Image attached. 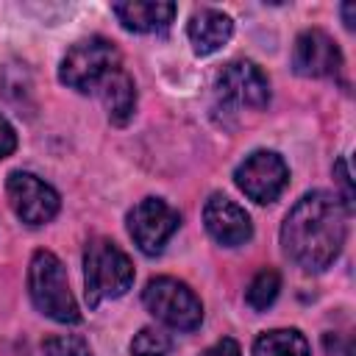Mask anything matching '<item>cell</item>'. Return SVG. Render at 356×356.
<instances>
[{
	"label": "cell",
	"mask_w": 356,
	"mask_h": 356,
	"mask_svg": "<svg viewBox=\"0 0 356 356\" xmlns=\"http://www.w3.org/2000/svg\"><path fill=\"white\" fill-rule=\"evenodd\" d=\"M253 356H312V350L298 328H273L253 342Z\"/></svg>",
	"instance_id": "15"
},
{
	"label": "cell",
	"mask_w": 356,
	"mask_h": 356,
	"mask_svg": "<svg viewBox=\"0 0 356 356\" xmlns=\"http://www.w3.org/2000/svg\"><path fill=\"white\" fill-rule=\"evenodd\" d=\"M334 178H337V184H339V189H342V197H339V203L345 206V211L350 214L353 211V181H350V170H348V159H337V164H334Z\"/></svg>",
	"instance_id": "19"
},
{
	"label": "cell",
	"mask_w": 356,
	"mask_h": 356,
	"mask_svg": "<svg viewBox=\"0 0 356 356\" xmlns=\"http://www.w3.org/2000/svg\"><path fill=\"white\" fill-rule=\"evenodd\" d=\"M111 11L125 31L159 33L170 28V22L178 14V6L167 0H125V3H114Z\"/></svg>",
	"instance_id": "12"
},
{
	"label": "cell",
	"mask_w": 356,
	"mask_h": 356,
	"mask_svg": "<svg viewBox=\"0 0 356 356\" xmlns=\"http://www.w3.org/2000/svg\"><path fill=\"white\" fill-rule=\"evenodd\" d=\"M217 100L234 108H264L270 103V81L253 61H231L214 81Z\"/></svg>",
	"instance_id": "9"
},
{
	"label": "cell",
	"mask_w": 356,
	"mask_h": 356,
	"mask_svg": "<svg viewBox=\"0 0 356 356\" xmlns=\"http://www.w3.org/2000/svg\"><path fill=\"white\" fill-rule=\"evenodd\" d=\"M28 292L33 306L56 323H78L81 312L70 292L67 270L50 250H36L28 264Z\"/></svg>",
	"instance_id": "3"
},
{
	"label": "cell",
	"mask_w": 356,
	"mask_h": 356,
	"mask_svg": "<svg viewBox=\"0 0 356 356\" xmlns=\"http://www.w3.org/2000/svg\"><path fill=\"white\" fill-rule=\"evenodd\" d=\"M181 225L178 209L161 197H145L128 211V234L145 256H156L172 239Z\"/></svg>",
	"instance_id": "6"
},
{
	"label": "cell",
	"mask_w": 356,
	"mask_h": 356,
	"mask_svg": "<svg viewBox=\"0 0 356 356\" xmlns=\"http://www.w3.org/2000/svg\"><path fill=\"white\" fill-rule=\"evenodd\" d=\"M6 192L14 214L25 225H44L58 214V206H61L58 192L42 178H36L33 172L14 170L6 181Z\"/></svg>",
	"instance_id": "8"
},
{
	"label": "cell",
	"mask_w": 356,
	"mask_h": 356,
	"mask_svg": "<svg viewBox=\"0 0 356 356\" xmlns=\"http://www.w3.org/2000/svg\"><path fill=\"white\" fill-rule=\"evenodd\" d=\"M114 70H120V50L103 36H89L67 50L58 78L75 92H95Z\"/></svg>",
	"instance_id": "4"
},
{
	"label": "cell",
	"mask_w": 356,
	"mask_h": 356,
	"mask_svg": "<svg viewBox=\"0 0 356 356\" xmlns=\"http://www.w3.org/2000/svg\"><path fill=\"white\" fill-rule=\"evenodd\" d=\"M339 67H342V53L325 31L309 28L295 39L292 70L298 75H303V78H328V75H337Z\"/></svg>",
	"instance_id": "10"
},
{
	"label": "cell",
	"mask_w": 356,
	"mask_h": 356,
	"mask_svg": "<svg viewBox=\"0 0 356 356\" xmlns=\"http://www.w3.org/2000/svg\"><path fill=\"white\" fill-rule=\"evenodd\" d=\"M236 186L256 203H273L289 184V167L284 159L273 150H256L250 153L234 172Z\"/></svg>",
	"instance_id": "7"
},
{
	"label": "cell",
	"mask_w": 356,
	"mask_h": 356,
	"mask_svg": "<svg viewBox=\"0 0 356 356\" xmlns=\"http://www.w3.org/2000/svg\"><path fill=\"white\" fill-rule=\"evenodd\" d=\"M203 222H206V231L214 242L225 245V248H239L245 245L250 236H253V222H250V214L234 203L231 197L214 192L206 206H203Z\"/></svg>",
	"instance_id": "11"
},
{
	"label": "cell",
	"mask_w": 356,
	"mask_h": 356,
	"mask_svg": "<svg viewBox=\"0 0 356 356\" xmlns=\"http://www.w3.org/2000/svg\"><path fill=\"white\" fill-rule=\"evenodd\" d=\"M200 356H242V350H239V342H236V339L222 337V339H217L214 345H209Z\"/></svg>",
	"instance_id": "21"
},
{
	"label": "cell",
	"mask_w": 356,
	"mask_h": 356,
	"mask_svg": "<svg viewBox=\"0 0 356 356\" xmlns=\"http://www.w3.org/2000/svg\"><path fill=\"white\" fill-rule=\"evenodd\" d=\"M172 348L170 334H164L161 328L145 325L139 328V334H134L131 339V356H167Z\"/></svg>",
	"instance_id": "17"
},
{
	"label": "cell",
	"mask_w": 356,
	"mask_h": 356,
	"mask_svg": "<svg viewBox=\"0 0 356 356\" xmlns=\"http://www.w3.org/2000/svg\"><path fill=\"white\" fill-rule=\"evenodd\" d=\"M44 356H92V348L78 334H53L42 342Z\"/></svg>",
	"instance_id": "18"
},
{
	"label": "cell",
	"mask_w": 356,
	"mask_h": 356,
	"mask_svg": "<svg viewBox=\"0 0 356 356\" xmlns=\"http://www.w3.org/2000/svg\"><path fill=\"white\" fill-rule=\"evenodd\" d=\"M348 234V211L337 195L314 189L303 195L281 225L284 253L306 273H323L339 256Z\"/></svg>",
	"instance_id": "1"
},
{
	"label": "cell",
	"mask_w": 356,
	"mask_h": 356,
	"mask_svg": "<svg viewBox=\"0 0 356 356\" xmlns=\"http://www.w3.org/2000/svg\"><path fill=\"white\" fill-rule=\"evenodd\" d=\"M342 17H345V28L353 31V25H356V22H353V3H345V6H342Z\"/></svg>",
	"instance_id": "22"
},
{
	"label": "cell",
	"mask_w": 356,
	"mask_h": 356,
	"mask_svg": "<svg viewBox=\"0 0 356 356\" xmlns=\"http://www.w3.org/2000/svg\"><path fill=\"white\" fill-rule=\"evenodd\" d=\"M83 284L86 303L95 309L103 300L122 298L134 284V264L125 250H120L111 239H92L83 250Z\"/></svg>",
	"instance_id": "2"
},
{
	"label": "cell",
	"mask_w": 356,
	"mask_h": 356,
	"mask_svg": "<svg viewBox=\"0 0 356 356\" xmlns=\"http://www.w3.org/2000/svg\"><path fill=\"white\" fill-rule=\"evenodd\" d=\"M142 303L156 320H161L164 325L178 328V331H195L203 320L200 298L184 281L170 278V275H159V278L147 281V286L142 292Z\"/></svg>",
	"instance_id": "5"
},
{
	"label": "cell",
	"mask_w": 356,
	"mask_h": 356,
	"mask_svg": "<svg viewBox=\"0 0 356 356\" xmlns=\"http://www.w3.org/2000/svg\"><path fill=\"white\" fill-rule=\"evenodd\" d=\"M100 97L106 106V114L114 125H128L136 111V86L134 78L120 67L100 83Z\"/></svg>",
	"instance_id": "14"
},
{
	"label": "cell",
	"mask_w": 356,
	"mask_h": 356,
	"mask_svg": "<svg viewBox=\"0 0 356 356\" xmlns=\"http://www.w3.org/2000/svg\"><path fill=\"white\" fill-rule=\"evenodd\" d=\"M234 33V22L228 14L217 11V8H203L197 11L189 25H186V36L189 44L195 50V56H211L217 53Z\"/></svg>",
	"instance_id": "13"
},
{
	"label": "cell",
	"mask_w": 356,
	"mask_h": 356,
	"mask_svg": "<svg viewBox=\"0 0 356 356\" xmlns=\"http://www.w3.org/2000/svg\"><path fill=\"white\" fill-rule=\"evenodd\" d=\"M14 150H17V131H14V125L0 114V159L11 156Z\"/></svg>",
	"instance_id": "20"
},
{
	"label": "cell",
	"mask_w": 356,
	"mask_h": 356,
	"mask_svg": "<svg viewBox=\"0 0 356 356\" xmlns=\"http://www.w3.org/2000/svg\"><path fill=\"white\" fill-rule=\"evenodd\" d=\"M278 289H281V275H278V270L264 267V270H259V273L253 275V281L248 284L245 300H248V306H250L253 312H264V309H270V306L275 303Z\"/></svg>",
	"instance_id": "16"
}]
</instances>
